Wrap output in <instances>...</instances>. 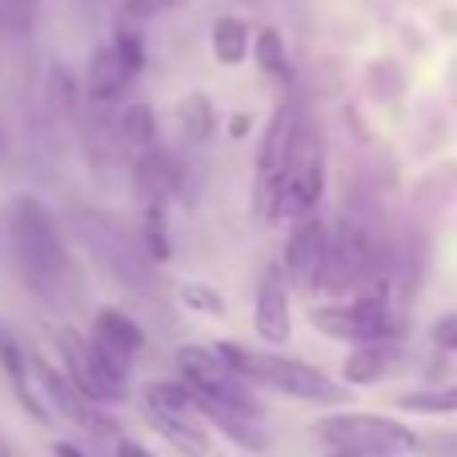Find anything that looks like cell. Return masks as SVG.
<instances>
[{
    "mask_svg": "<svg viewBox=\"0 0 457 457\" xmlns=\"http://www.w3.org/2000/svg\"><path fill=\"white\" fill-rule=\"evenodd\" d=\"M8 237H12L16 265H21V277L29 281V289H37L53 305H64L77 273H72V257L64 249V237L48 217V209L32 197H21L8 213Z\"/></svg>",
    "mask_w": 457,
    "mask_h": 457,
    "instance_id": "cell-1",
    "label": "cell"
},
{
    "mask_svg": "<svg viewBox=\"0 0 457 457\" xmlns=\"http://www.w3.org/2000/svg\"><path fill=\"white\" fill-rule=\"evenodd\" d=\"M217 353L241 373L249 386H269L277 394L293 397L301 405H341L349 402V389L337 386L329 373H321L317 365H305L297 357H281V353H257V349L233 345V341H217Z\"/></svg>",
    "mask_w": 457,
    "mask_h": 457,
    "instance_id": "cell-2",
    "label": "cell"
},
{
    "mask_svg": "<svg viewBox=\"0 0 457 457\" xmlns=\"http://www.w3.org/2000/svg\"><path fill=\"white\" fill-rule=\"evenodd\" d=\"M386 281V257H381L378 241L361 221L341 217L337 228H329L325 241V257H321V273H317V289L333 301L357 297L365 289H378Z\"/></svg>",
    "mask_w": 457,
    "mask_h": 457,
    "instance_id": "cell-3",
    "label": "cell"
},
{
    "mask_svg": "<svg viewBox=\"0 0 457 457\" xmlns=\"http://www.w3.org/2000/svg\"><path fill=\"white\" fill-rule=\"evenodd\" d=\"M313 325L333 341H349V345H370V341H402L405 321L389 309V289H365L357 297L329 301V305L313 309Z\"/></svg>",
    "mask_w": 457,
    "mask_h": 457,
    "instance_id": "cell-4",
    "label": "cell"
},
{
    "mask_svg": "<svg viewBox=\"0 0 457 457\" xmlns=\"http://www.w3.org/2000/svg\"><path fill=\"white\" fill-rule=\"evenodd\" d=\"M177 373H181L185 389H189L201 405H221V410L261 418L257 389H253L213 345H181L177 349Z\"/></svg>",
    "mask_w": 457,
    "mask_h": 457,
    "instance_id": "cell-5",
    "label": "cell"
},
{
    "mask_svg": "<svg viewBox=\"0 0 457 457\" xmlns=\"http://www.w3.org/2000/svg\"><path fill=\"white\" fill-rule=\"evenodd\" d=\"M317 437L333 453H389L405 457L418 450V434L405 421L386 418V413H325L317 421Z\"/></svg>",
    "mask_w": 457,
    "mask_h": 457,
    "instance_id": "cell-6",
    "label": "cell"
},
{
    "mask_svg": "<svg viewBox=\"0 0 457 457\" xmlns=\"http://www.w3.org/2000/svg\"><path fill=\"white\" fill-rule=\"evenodd\" d=\"M141 410L149 418V426L169 445H177L189 457L209 453V421L201 418L197 397L185 389V381H153V386H145Z\"/></svg>",
    "mask_w": 457,
    "mask_h": 457,
    "instance_id": "cell-7",
    "label": "cell"
},
{
    "mask_svg": "<svg viewBox=\"0 0 457 457\" xmlns=\"http://www.w3.org/2000/svg\"><path fill=\"white\" fill-rule=\"evenodd\" d=\"M325 193V149L313 120H305L293 109L289 120V169H285V193H281V221L285 217H309Z\"/></svg>",
    "mask_w": 457,
    "mask_h": 457,
    "instance_id": "cell-8",
    "label": "cell"
},
{
    "mask_svg": "<svg viewBox=\"0 0 457 457\" xmlns=\"http://www.w3.org/2000/svg\"><path fill=\"white\" fill-rule=\"evenodd\" d=\"M56 349H61V373L72 381L80 397H88L93 405L125 402L129 397V373H120L117 365H109L88 337H80L77 329L56 333Z\"/></svg>",
    "mask_w": 457,
    "mask_h": 457,
    "instance_id": "cell-9",
    "label": "cell"
},
{
    "mask_svg": "<svg viewBox=\"0 0 457 457\" xmlns=\"http://www.w3.org/2000/svg\"><path fill=\"white\" fill-rule=\"evenodd\" d=\"M297 104L285 101L273 112L265 137L257 149V177H253V213L257 221H281V193H285V169H289V120Z\"/></svg>",
    "mask_w": 457,
    "mask_h": 457,
    "instance_id": "cell-10",
    "label": "cell"
},
{
    "mask_svg": "<svg viewBox=\"0 0 457 457\" xmlns=\"http://www.w3.org/2000/svg\"><path fill=\"white\" fill-rule=\"evenodd\" d=\"M29 378H37L40 397H45V410L53 405L64 421H72L77 429H85V434H93V437H117V421H112L101 405H93L88 397H80L77 389H72V381L61 373V365H48L40 353H32L29 357Z\"/></svg>",
    "mask_w": 457,
    "mask_h": 457,
    "instance_id": "cell-11",
    "label": "cell"
},
{
    "mask_svg": "<svg viewBox=\"0 0 457 457\" xmlns=\"http://www.w3.org/2000/svg\"><path fill=\"white\" fill-rule=\"evenodd\" d=\"M325 241H329V225L317 213L297 217L289 228V241H285V261L281 273L289 285L297 289H317V273H321V257H325Z\"/></svg>",
    "mask_w": 457,
    "mask_h": 457,
    "instance_id": "cell-12",
    "label": "cell"
},
{
    "mask_svg": "<svg viewBox=\"0 0 457 457\" xmlns=\"http://www.w3.org/2000/svg\"><path fill=\"white\" fill-rule=\"evenodd\" d=\"M253 329L265 345H285L293 333L289 321V281L281 265H265L257 281V301H253Z\"/></svg>",
    "mask_w": 457,
    "mask_h": 457,
    "instance_id": "cell-13",
    "label": "cell"
},
{
    "mask_svg": "<svg viewBox=\"0 0 457 457\" xmlns=\"http://www.w3.org/2000/svg\"><path fill=\"white\" fill-rule=\"evenodd\" d=\"M88 341L96 345V353L109 365H117L120 373H133V361L145 349V329L125 313V309H101L93 317V333Z\"/></svg>",
    "mask_w": 457,
    "mask_h": 457,
    "instance_id": "cell-14",
    "label": "cell"
},
{
    "mask_svg": "<svg viewBox=\"0 0 457 457\" xmlns=\"http://www.w3.org/2000/svg\"><path fill=\"white\" fill-rule=\"evenodd\" d=\"M77 233L80 241L93 249V257L101 261L109 273H117L120 281H141V257L129 249V241L117 233L104 217H93V213H77Z\"/></svg>",
    "mask_w": 457,
    "mask_h": 457,
    "instance_id": "cell-15",
    "label": "cell"
},
{
    "mask_svg": "<svg viewBox=\"0 0 457 457\" xmlns=\"http://www.w3.org/2000/svg\"><path fill=\"white\" fill-rule=\"evenodd\" d=\"M397 361V341H370V345H353L349 357L341 361V381L345 386H378Z\"/></svg>",
    "mask_w": 457,
    "mask_h": 457,
    "instance_id": "cell-16",
    "label": "cell"
},
{
    "mask_svg": "<svg viewBox=\"0 0 457 457\" xmlns=\"http://www.w3.org/2000/svg\"><path fill=\"white\" fill-rule=\"evenodd\" d=\"M133 80H137V77L125 69V61L117 56V48L104 45V48H96L93 61H88V72H85V93L93 96V101L109 104V101H117V96L125 93V88L133 85Z\"/></svg>",
    "mask_w": 457,
    "mask_h": 457,
    "instance_id": "cell-17",
    "label": "cell"
},
{
    "mask_svg": "<svg viewBox=\"0 0 457 457\" xmlns=\"http://www.w3.org/2000/svg\"><path fill=\"white\" fill-rule=\"evenodd\" d=\"M197 410L209 426L221 429L228 442H237L241 450H249V453L269 450V434L261 429V418H253V413H237V410H221V405H201V402H197Z\"/></svg>",
    "mask_w": 457,
    "mask_h": 457,
    "instance_id": "cell-18",
    "label": "cell"
},
{
    "mask_svg": "<svg viewBox=\"0 0 457 457\" xmlns=\"http://www.w3.org/2000/svg\"><path fill=\"white\" fill-rule=\"evenodd\" d=\"M117 129H120V141H125V149L133 153V157L157 149V112H153L149 104H129V109L120 112Z\"/></svg>",
    "mask_w": 457,
    "mask_h": 457,
    "instance_id": "cell-19",
    "label": "cell"
},
{
    "mask_svg": "<svg viewBox=\"0 0 457 457\" xmlns=\"http://www.w3.org/2000/svg\"><path fill=\"white\" fill-rule=\"evenodd\" d=\"M245 53H249V24L237 21V16H221V21L213 24V56H217V64L233 69V64L245 61Z\"/></svg>",
    "mask_w": 457,
    "mask_h": 457,
    "instance_id": "cell-20",
    "label": "cell"
},
{
    "mask_svg": "<svg viewBox=\"0 0 457 457\" xmlns=\"http://www.w3.org/2000/svg\"><path fill=\"white\" fill-rule=\"evenodd\" d=\"M177 120H181V137L189 145H201L209 133H213V104H209V96L193 93L181 101V109H177Z\"/></svg>",
    "mask_w": 457,
    "mask_h": 457,
    "instance_id": "cell-21",
    "label": "cell"
},
{
    "mask_svg": "<svg viewBox=\"0 0 457 457\" xmlns=\"http://www.w3.org/2000/svg\"><path fill=\"white\" fill-rule=\"evenodd\" d=\"M397 410L405 413H421V418H445L457 413V386L453 389H418V394H402Z\"/></svg>",
    "mask_w": 457,
    "mask_h": 457,
    "instance_id": "cell-22",
    "label": "cell"
},
{
    "mask_svg": "<svg viewBox=\"0 0 457 457\" xmlns=\"http://www.w3.org/2000/svg\"><path fill=\"white\" fill-rule=\"evenodd\" d=\"M257 64H261V72L277 77L281 85H289V80H293V64H289V56H285V40H281V32H277V29H261V37H257Z\"/></svg>",
    "mask_w": 457,
    "mask_h": 457,
    "instance_id": "cell-23",
    "label": "cell"
},
{
    "mask_svg": "<svg viewBox=\"0 0 457 457\" xmlns=\"http://www.w3.org/2000/svg\"><path fill=\"white\" fill-rule=\"evenodd\" d=\"M181 301L193 309V313H205V317H225V297L217 289L201 281H185L181 285Z\"/></svg>",
    "mask_w": 457,
    "mask_h": 457,
    "instance_id": "cell-24",
    "label": "cell"
},
{
    "mask_svg": "<svg viewBox=\"0 0 457 457\" xmlns=\"http://www.w3.org/2000/svg\"><path fill=\"white\" fill-rule=\"evenodd\" d=\"M112 48H117V56L125 61V69L133 72V77H141L145 64H149V53H145V40L137 37L133 29H120L117 37H112Z\"/></svg>",
    "mask_w": 457,
    "mask_h": 457,
    "instance_id": "cell-25",
    "label": "cell"
},
{
    "mask_svg": "<svg viewBox=\"0 0 457 457\" xmlns=\"http://www.w3.org/2000/svg\"><path fill=\"white\" fill-rule=\"evenodd\" d=\"M77 88H72V77L64 69H53V77H48V101L56 104V109H64V112H72V104H77Z\"/></svg>",
    "mask_w": 457,
    "mask_h": 457,
    "instance_id": "cell-26",
    "label": "cell"
},
{
    "mask_svg": "<svg viewBox=\"0 0 457 457\" xmlns=\"http://www.w3.org/2000/svg\"><path fill=\"white\" fill-rule=\"evenodd\" d=\"M434 345L445 349V353H457V309L434 321Z\"/></svg>",
    "mask_w": 457,
    "mask_h": 457,
    "instance_id": "cell-27",
    "label": "cell"
},
{
    "mask_svg": "<svg viewBox=\"0 0 457 457\" xmlns=\"http://www.w3.org/2000/svg\"><path fill=\"white\" fill-rule=\"evenodd\" d=\"M177 0H125V16H133V21H149V16L165 12V8H173Z\"/></svg>",
    "mask_w": 457,
    "mask_h": 457,
    "instance_id": "cell-28",
    "label": "cell"
},
{
    "mask_svg": "<svg viewBox=\"0 0 457 457\" xmlns=\"http://www.w3.org/2000/svg\"><path fill=\"white\" fill-rule=\"evenodd\" d=\"M117 457H153L145 445H137V442H129V437H120L117 442Z\"/></svg>",
    "mask_w": 457,
    "mask_h": 457,
    "instance_id": "cell-29",
    "label": "cell"
},
{
    "mask_svg": "<svg viewBox=\"0 0 457 457\" xmlns=\"http://www.w3.org/2000/svg\"><path fill=\"white\" fill-rule=\"evenodd\" d=\"M53 453H56V457H88L85 450H77L72 442H56V445H53Z\"/></svg>",
    "mask_w": 457,
    "mask_h": 457,
    "instance_id": "cell-30",
    "label": "cell"
},
{
    "mask_svg": "<svg viewBox=\"0 0 457 457\" xmlns=\"http://www.w3.org/2000/svg\"><path fill=\"white\" fill-rule=\"evenodd\" d=\"M249 133V117H233V137H245Z\"/></svg>",
    "mask_w": 457,
    "mask_h": 457,
    "instance_id": "cell-31",
    "label": "cell"
},
{
    "mask_svg": "<svg viewBox=\"0 0 457 457\" xmlns=\"http://www.w3.org/2000/svg\"><path fill=\"white\" fill-rule=\"evenodd\" d=\"M0 457H12V445H8L4 434H0Z\"/></svg>",
    "mask_w": 457,
    "mask_h": 457,
    "instance_id": "cell-32",
    "label": "cell"
},
{
    "mask_svg": "<svg viewBox=\"0 0 457 457\" xmlns=\"http://www.w3.org/2000/svg\"><path fill=\"white\" fill-rule=\"evenodd\" d=\"M333 457H389V453H333Z\"/></svg>",
    "mask_w": 457,
    "mask_h": 457,
    "instance_id": "cell-33",
    "label": "cell"
},
{
    "mask_svg": "<svg viewBox=\"0 0 457 457\" xmlns=\"http://www.w3.org/2000/svg\"><path fill=\"white\" fill-rule=\"evenodd\" d=\"M0 153H4V133H0Z\"/></svg>",
    "mask_w": 457,
    "mask_h": 457,
    "instance_id": "cell-34",
    "label": "cell"
}]
</instances>
